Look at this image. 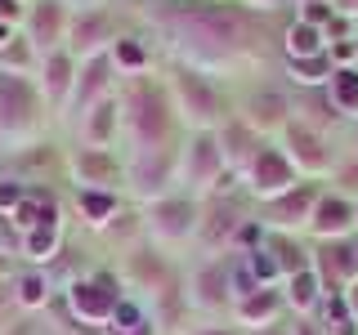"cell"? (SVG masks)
Instances as JSON below:
<instances>
[{
  "label": "cell",
  "mask_w": 358,
  "mask_h": 335,
  "mask_svg": "<svg viewBox=\"0 0 358 335\" xmlns=\"http://www.w3.org/2000/svg\"><path fill=\"white\" fill-rule=\"evenodd\" d=\"M282 152H287V161L296 165L300 179H322V174L336 170V161H341L327 134L313 130V126H305L300 117L287 121V130H282Z\"/></svg>",
  "instance_id": "1"
},
{
  "label": "cell",
  "mask_w": 358,
  "mask_h": 335,
  "mask_svg": "<svg viewBox=\"0 0 358 335\" xmlns=\"http://www.w3.org/2000/svg\"><path fill=\"white\" fill-rule=\"evenodd\" d=\"M246 184H251L255 197L278 201L282 193H291V188L300 184V174H296V165L287 161L282 148H268V143H264V148L251 156V165H246Z\"/></svg>",
  "instance_id": "2"
},
{
  "label": "cell",
  "mask_w": 358,
  "mask_h": 335,
  "mask_svg": "<svg viewBox=\"0 0 358 335\" xmlns=\"http://www.w3.org/2000/svg\"><path fill=\"white\" fill-rule=\"evenodd\" d=\"M318 197H322V188L313 184V179H300L291 193H282L278 201H268V210H264V228H273V232L309 228V215H313V206H318Z\"/></svg>",
  "instance_id": "3"
},
{
  "label": "cell",
  "mask_w": 358,
  "mask_h": 335,
  "mask_svg": "<svg viewBox=\"0 0 358 335\" xmlns=\"http://www.w3.org/2000/svg\"><path fill=\"white\" fill-rule=\"evenodd\" d=\"M309 232L318 241H345V237H354V201L341 197L336 188H331V193H322L318 206H313V215H309Z\"/></svg>",
  "instance_id": "4"
},
{
  "label": "cell",
  "mask_w": 358,
  "mask_h": 335,
  "mask_svg": "<svg viewBox=\"0 0 358 335\" xmlns=\"http://www.w3.org/2000/svg\"><path fill=\"white\" fill-rule=\"evenodd\" d=\"M313 273L322 277V286H327V290H345L350 282H358L354 237H345V241H318V251H313Z\"/></svg>",
  "instance_id": "5"
},
{
  "label": "cell",
  "mask_w": 358,
  "mask_h": 335,
  "mask_svg": "<svg viewBox=\"0 0 358 335\" xmlns=\"http://www.w3.org/2000/svg\"><path fill=\"white\" fill-rule=\"evenodd\" d=\"M291 117H296V103H291L282 89H260V94L246 103L242 126H251L255 134H268V130H287Z\"/></svg>",
  "instance_id": "6"
},
{
  "label": "cell",
  "mask_w": 358,
  "mask_h": 335,
  "mask_svg": "<svg viewBox=\"0 0 358 335\" xmlns=\"http://www.w3.org/2000/svg\"><path fill=\"white\" fill-rule=\"evenodd\" d=\"M175 89H179V103H184V117L193 121V126H215V117H220V98H215V89H210L201 76L193 72H179L175 76Z\"/></svg>",
  "instance_id": "7"
},
{
  "label": "cell",
  "mask_w": 358,
  "mask_h": 335,
  "mask_svg": "<svg viewBox=\"0 0 358 335\" xmlns=\"http://www.w3.org/2000/svg\"><path fill=\"white\" fill-rule=\"evenodd\" d=\"M193 228H197V210H193V201H162V206H152L148 232H152L157 241H184Z\"/></svg>",
  "instance_id": "8"
},
{
  "label": "cell",
  "mask_w": 358,
  "mask_h": 335,
  "mask_svg": "<svg viewBox=\"0 0 358 335\" xmlns=\"http://www.w3.org/2000/svg\"><path fill=\"white\" fill-rule=\"evenodd\" d=\"M112 308H117V295L99 282H76L72 286V313L81 322H112Z\"/></svg>",
  "instance_id": "9"
},
{
  "label": "cell",
  "mask_w": 358,
  "mask_h": 335,
  "mask_svg": "<svg viewBox=\"0 0 358 335\" xmlns=\"http://www.w3.org/2000/svg\"><path fill=\"white\" fill-rule=\"evenodd\" d=\"M282 304H287V299L278 295L273 286H260L255 295L238 299V322H246L251 331H260V327H273V322H278V313H282Z\"/></svg>",
  "instance_id": "10"
},
{
  "label": "cell",
  "mask_w": 358,
  "mask_h": 335,
  "mask_svg": "<svg viewBox=\"0 0 358 335\" xmlns=\"http://www.w3.org/2000/svg\"><path fill=\"white\" fill-rule=\"evenodd\" d=\"M193 304L197 308H220L224 299H229V264H220V260H210V264H201L197 268V277H193Z\"/></svg>",
  "instance_id": "11"
},
{
  "label": "cell",
  "mask_w": 358,
  "mask_h": 335,
  "mask_svg": "<svg viewBox=\"0 0 358 335\" xmlns=\"http://www.w3.org/2000/svg\"><path fill=\"white\" fill-rule=\"evenodd\" d=\"M264 143H260V134H255L251 126H224V134H220V156L229 165H238V170H246V165H251V156L260 152Z\"/></svg>",
  "instance_id": "12"
},
{
  "label": "cell",
  "mask_w": 358,
  "mask_h": 335,
  "mask_svg": "<svg viewBox=\"0 0 358 335\" xmlns=\"http://www.w3.org/2000/svg\"><path fill=\"white\" fill-rule=\"evenodd\" d=\"M322 295H327V286H322V277L313 273V268H305V273H291L287 277V290H282V299L300 313V318H309V313L322 304Z\"/></svg>",
  "instance_id": "13"
},
{
  "label": "cell",
  "mask_w": 358,
  "mask_h": 335,
  "mask_svg": "<svg viewBox=\"0 0 358 335\" xmlns=\"http://www.w3.org/2000/svg\"><path fill=\"white\" fill-rule=\"evenodd\" d=\"M341 121H358V67H336L331 81L322 85Z\"/></svg>",
  "instance_id": "14"
},
{
  "label": "cell",
  "mask_w": 358,
  "mask_h": 335,
  "mask_svg": "<svg viewBox=\"0 0 358 335\" xmlns=\"http://www.w3.org/2000/svg\"><path fill=\"white\" fill-rule=\"evenodd\" d=\"M282 54L287 59H318V54H327V36H322L318 27H309V22H291L282 31Z\"/></svg>",
  "instance_id": "15"
},
{
  "label": "cell",
  "mask_w": 358,
  "mask_h": 335,
  "mask_svg": "<svg viewBox=\"0 0 358 335\" xmlns=\"http://www.w3.org/2000/svg\"><path fill=\"white\" fill-rule=\"evenodd\" d=\"M220 165H224V156H220V139H210V134H197L193 148H188V170H193V184L206 188L210 179H220V174H215Z\"/></svg>",
  "instance_id": "16"
},
{
  "label": "cell",
  "mask_w": 358,
  "mask_h": 335,
  "mask_svg": "<svg viewBox=\"0 0 358 335\" xmlns=\"http://www.w3.org/2000/svg\"><path fill=\"white\" fill-rule=\"evenodd\" d=\"M27 89L18 81H5L0 76V130H22L27 126Z\"/></svg>",
  "instance_id": "17"
},
{
  "label": "cell",
  "mask_w": 358,
  "mask_h": 335,
  "mask_svg": "<svg viewBox=\"0 0 358 335\" xmlns=\"http://www.w3.org/2000/svg\"><path fill=\"white\" fill-rule=\"evenodd\" d=\"M287 72H291V81H296L300 89H322L331 81V59L327 54H318V59H287Z\"/></svg>",
  "instance_id": "18"
},
{
  "label": "cell",
  "mask_w": 358,
  "mask_h": 335,
  "mask_svg": "<svg viewBox=\"0 0 358 335\" xmlns=\"http://www.w3.org/2000/svg\"><path fill=\"white\" fill-rule=\"evenodd\" d=\"M166 174H171V156H162V152H143L139 156V165H134V188H139L143 197L148 193H162L166 188Z\"/></svg>",
  "instance_id": "19"
},
{
  "label": "cell",
  "mask_w": 358,
  "mask_h": 335,
  "mask_svg": "<svg viewBox=\"0 0 358 335\" xmlns=\"http://www.w3.org/2000/svg\"><path fill=\"white\" fill-rule=\"evenodd\" d=\"M103 72H108V59H90L85 76L76 81V89H72V107L81 112V117H85V107L94 103L99 94H103V85H108V76H103Z\"/></svg>",
  "instance_id": "20"
},
{
  "label": "cell",
  "mask_w": 358,
  "mask_h": 335,
  "mask_svg": "<svg viewBox=\"0 0 358 335\" xmlns=\"http://www.w3.org/2000/svg\"><path fill=\"white\" fill-rule=\"evenodd\" d=\"M148 126H152V134H162V107H157V98H148V89H139L134 94V112H130V130L139 143H148Z\"/></svg>",
  "instance_id": "21"
},
{
  "label": "cell",
  "mask_w": 358,
  "mask_h": 335,
  "mask_svg": "<svg viewBox=\"0 0 358 335\" xmlns=\"http://www.w3.org/2000/svg\"><path fill=\"white\" fill-rule=\"evenodd\" d=\"M67 85H72V59L67 54H50V63H45V94H50L54 107L67 98Z\"/></svg>",
  "instance_id": "22"
},
{
  "label": "cell",
  "mask_w": 358,
  "mask_h": 335,
  "mask_svg": "<svg viewBox=\"0 0 358 335\" xmlns=\"http://www.w3.org/2000/svg\"><path fill=\"white\" fill-rule=\"evenodd\" d=\"M242 260H246V268H251V277H255L260 286L282 282V268H278V260H273V251H268V246H251Z\"/></svg>",
  "instance_id": "23"
},
{
  "label": "cell",
  "mask_w": 358,
  "mask_h": 335,
  "mask_svg": "<svg viewBox=\"0 0 358 335\" xmlns=\"http://www.w3.org/2000/svg\"><path fill=\"white\" fill-rule=\"evenodd\" d=\"M331 179H336V193H341V197L358 201V152H350L345 161H336Z\"/></svg>",
  "instance_id": "24"
},
{
  "label": "cell",
  "mask_w": 358,
  "mask_h": 335,
  "mask_svg": "<svg viewBox=\"0 0 358 335\" xmlns=\"http://www.w3.org/2000/svg\"><path fill=\"white\" fill-rule=\"evenodd\" d=\"M99 36H108V18L103 14H90L81 27H76V45H81V54H94L99 45H103Z\"/></svg>",
  "instance_id": "25"
},
{
  "label": "cell",
  "mask_w": 358,
  "mask_h": 335,
  "mask_svg": "<svg viewBox=\"0 0 358 335\" xmlns=\"http://www.w3.org/2000/svg\"><path fill=\"white\" fill-rule=\"evenodd\" d=\"M76 201H81V210L90 215V223H103L112 210H117V201L112 197H103V193H90V188H81V193H76Z\"/></svg>",
  "instance_id": "26"
},
{
  "label": "cell",
  "mask_w": 358,
  "mask_h": 335,
  "mask_svg": "<svg viewBox=\"0 0 358 335\" xmlns=\"http://www.w3.org/2000/svg\"><path fill=\"white\" fill-rule=\"evenodd\" d=\"M296 18H300V22H309V27H318V31H327V27H331V18H336V9H331V0H305Z\"/></svg>",
  "instance_id": "27"
},
{
  "label": "cell",
  "mask_w": 358,
  "mask_h": 335,
  "mask_svg": "<svg viewBox=\"0 0 358 335\" xmlns=\"http://www.w3.org/2000/svg\"><path fill=\"white\" fill-rule=\"evenodd\" d=\"M54 223H41V228H31V237H27V255L31 260H50V251H54Z\"/></svg>",
  "instance_id": "28"
},
{
  "label": "cell",
  "mask_w": 358,
  "mask_h": 335,
  "mask_svg": "<svg viewBox=\"0 0 358 335\" xmlns=\"http://www.w3.org/2000/svg\"><path fill=\"white\" fill-rule=\"evenodd\" d=\"M94 112H99V117L90 121V139H94V148H99V152H103V143H108V130H112V121H117V107H112V103H99Z\"/></svg>",
  "instance_id": "29"
},
{
  "label": "cell",
  "mask_w": 358,
  "mask_h": 335,
  "mask_svg": "<svg viewBox=\"0 0 358 335\" xmlns=\"http://www.w3.org/2000/svg\"><path fill=\"white\" fill-rule=\"evenodd\" d=\"M45 295H50V290H45V277H41V273H27V277L18 282V299H22L27 308H41Z\"/></svg>",
  "instance_id": "30"
},
{
  "label": "cell",
  "mask_w": 358,
  "mask_h": 335,
  "mask_svg": "<svg viewBox=\"0 0 358 335\" xmlns=\"http://www.w3.org/2000/svg\"><path fill=\"white\" fill-rule=\"evenodd\" d=\"M36 36H59V9L54 5L36 9Z\"/></svg>",
  "instance_id": "31"
},
{
  "label": "cell",
  "mask_w": 358,
  "mask_h": 335,
  "mask_svg": "<svg viewBox=\"0 0 358 335\" xmlns=\"http://www.w3.org/2000/svg\"><path fill=\"white\" fill-rule=\"evenodd\" d=\"M117 59H121V63H130V67H139V63H143V54L134 50V45H126V40H121V45H117Z\"/></svg>",
  "instance_id": "32"
},
{
  "label": "cell",
  "mask_w": 358,
  "mask_h": 335,
  "mask_svg": "<svg viewBox=\"0 0 358 335\" xmlns=\"http://www.w3.org/2000/svg\"><path fill=\"white\" fill-rule=\"evenodd\" d=\"M331 9H336V14H341V18H358V0H331Z\"/></svg>",
  "instance_id": "33"
},
{
  "label": "cell",
  "mask_w": 358,
  "mask_h": 335,
  "mask_svg": "<svg viewBox=\"0 0 358 335\" xmlns=\"http://www.w3.org/2000/svg\"><path fill=\"white\" fill-rule=\"evenodd\" d=\"M18 201H22V188H14V184L0 188V206H18Z\"/></svg>",
  "instance_id": "34"
},
{
  "label": "cell",
  "mask_w": 358,
  "mask_h": 335,
  "mask_svg": "<svg viewBox=\"0 0 358 335\" xmlns=\"http://www.w3.org/2000/svg\"><path fill=\"white\" fill-rule=\"evenodd\" d=\"M291 335H322V331H318V322H309V318H300V322H296V327H291Z\"/></svg>",
  "instance_id": "35"
},
{
  "label": "cell",
  "mask_w": 358,
  "mask_h": 335,
  "mask_svg": "<svg viewBox=\"0 0 358 335\" xmlns=\"http://www.w3.org/2000/svg\"><path fill=\"white\" fill-rule=\"evenodd\" d=\"M345 304H350L354 322H358V282H350V286H345Z\"/></svg>",
  "instance_id": "36"
},
{
  "label": "cell",
  "mask_w": 358,
  "mask_h": 335,
  "mask_svg": "<svg viewBox=\"0 0 358 335\" xmlns=\"http://www.w3.org/2000/svg\"><path fill=\"white\" fill-rule=\"evenodd\" d=\"M251 335H291V327H282V322H273V327H260V331H251Z\"/></svg>",
  "instance_id": "37"
},
{
  "label": "cell",
  "mask_w": 358,
  "mask_h": 335,
  "mask_svg": "<svg viewBox=\"0 0 358 335\" xmlns=\"http://www.w3.org/2000/svg\"><path fill=\"white\" fill-rule=\"evenodd\" d=\"M246 5H255V9H278V5H287V0H246Z\"/></svg>",
  "instance_id": "38"
},
{
  "label": "cell",
  "mask_w": 358,
  "mask_h": 335,
  "mask_svg": "<svg viewBox=\"0 0 358 335\" xmlns=\"http://www.w3.org/2000/svg\"><path fill=\"white\" fill-rule=\"evenodd\" d=\"M0 14H9V18H14V14H18V9H14V0H0Z\"/></svg>",
  "instance_id": "39"
},
{
  "label": "cell",
  "mask_w": 358,
  "mask_h": 335,
  "mask_svg": "<svg viewBox=\"0 0 358 335\" xmlns=\"http://www.w3.org/2000/svg\"><path fill=\"white\" fill-rule=\"evenodd\" d=\"M354 237H358V201H354Z\"/></svg>",
  "instance_id": "40"
},
{
  "label": "cell",
  "mask_w": 358,
  "mask_h": 335,
  "mask_svg": "<svg viewBox=\"0 0 358 335\" xmlns=\"http://www.w3.org/2000/svg\"><path fill=\"white\" fill-rule=\"evenodd\" d=\"M201 335H233V331H201Z\"/></svg>",
  "instance_id": "41"
},
{
  "label": "cell",
  "mask_w": 358,
  "mask_h": 335,
  "mask_svg": "<svg viewBox=\"0 0 358 335\" xmlns=\"http://www.w3.org/2000/svg\"><path fill=\"white\" fill-rule=\"evenodd\" d=\"M354 260H358V237H354Z\"/></svg>",
  "instance_id": "42"
},
{
  "label": "cell",
  "mask_w": 358,
  "mask_h": 335,
  "mask_svg": "<svg viewBox=\"0 0 358 335\" xmlns=\"http://www.w3.org/2000/svg\"><path fill=\"white\" fill-rule=\"evenodd\" d=\"M354 27H358V18H354Z\"/></svg>",
  "instance_id": "43"
},
{
  "label": "cell",
  "mask_w": 358,
  "mask_h": 335,
  "mask_svg": "<svg viewBox=\"0 0 358 335\" xmlns=\"http://www.w3.org/2000/svg\"><path fill=\"white\" fill-rule=\"evenodd\" d=\"M300 5H305V0H300Z\"/></svg>",
  "instance_id": "44"
}]
</instances>
